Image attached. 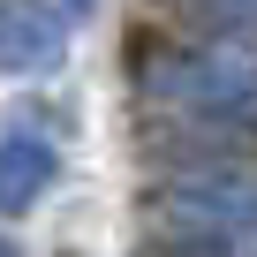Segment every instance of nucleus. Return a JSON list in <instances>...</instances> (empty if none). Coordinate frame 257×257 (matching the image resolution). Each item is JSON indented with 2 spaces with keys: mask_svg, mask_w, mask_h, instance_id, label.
I'll list each match as a JSON object with an SVG mask.
<instances>
[{
  "mask_svg": "<svg viewBox=\"0 0 257 257\" xmlns=\"http://www.w3.org/2000/svg\"><path fill=\"white\" fill-rule=\"evenodd\" d=\"M53 182V152L38 137H0V212H23Z\"/></svg>",
  "mask_w": 257,
  "mask_h": 257,
  "instance_id": "obj_2",
  "label": "nucleus"
},
{
  "mask_svg": "<svg viewBox=\"0 0 257 257\" xmlns=\"http://www.w3.org/2000/svg\"><path fill=\"white\" fill-rule=\"evenodd\" d=\"M53 53H61L53 8H38V0H8V8H0V61H8V68H46Z\"/></svg>",
  "mask_w": 257,
  "mask_h": 257,
  "instance_id": "obj_1",
  "label": "nucleus"
},
{
  "mask_svg": "<svg viewBox=\"0 0 257 257\" xmlns=\"http://www.w3.org/2000/svg\"><path fill=\"white\" fill-rule=\"evenodd\" d=\"M0 257H8V249H0Z\"/></svg>",
  "mask_w": 257,
  "mask_h": 257,
  "instance_id": "obj_3",
  "label": "nucleus"
}]
</instances>
